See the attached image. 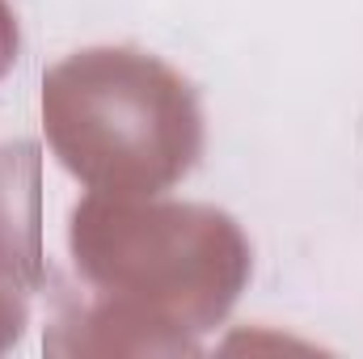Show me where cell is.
I'll return each mask as SVG.
<instances>
[{"instance_id":"6da1fadb","label":"cell","mask_w":363,"mask_h":359,"mask_svg":"<svg viewBox=\"0 0 363 359\" xmlns=\"http://www.w3.org/2000/svg\"><path fill=\"white\" fill-rule=\"evenodd\" d=\"M43 114L60 161L101 194H152L203 144L194 93L140 51H85L47 77Z\"/></svg>"},{"instance_id":"7a4b0ae2","label":"cell","mask_w":363,"mask_h":359,"mask_svg":"<svg viewBox=\"0 0 363 359\" xmlns=\"http://www.w3.org/2000/svg\"><path fill=\"white\" fill-rule=\"evenodd\" d=\"M77 263L118 292L123 313L211 326L237 296L250 250L228 216L211 207H123L89 199L72 211Z\"/></svg>"},{"instance_id":"3957f363","label":"cell","mask_w":363,"mask_h":359,"mask_svg":"<svg viewBox=\"0 0 363 359\" xmlns=\"http://www.w3.org/2000/svg\"><path fill=\"white\" fill-rule=\"evenodd\" d=\"M17 292H21V287L0 283V347H4L9 338H17V334H21V321H26V300H21Z\"/></svg>"},{"instance_id":"277c9868","label":"cell","mask_w":363,"mask_h":359,"mask_svg":"<svg viewBox=\"0 0 363 359\" xmlns=\"http://www.w3.org/2000/svg\"><path fill=\"white\" fill-rule=\"evenodd\" d=\"M13 47H17V30H13L9 9L0 4V72H4V68H9V60H13Z\"/></svg>"}]
</instances>
